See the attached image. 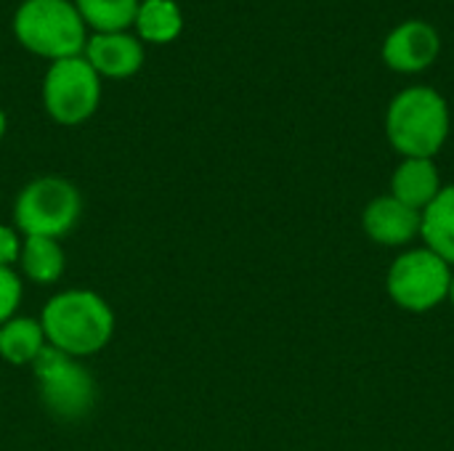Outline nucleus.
Returning <instances> with one entry per match:
<instances>
[{
	"label": "nucleus",
	"instance_id": "nucleus-19",
	"mask_svg": "<svg viewBox=\"0 0 454 451\" xmlns=\"http://www.w3.org/2000/svg\"><path fill=\"white\" fill-rule=\"evenodd\" d=\"M5 128H8V120H5V112L0 109V141H3V136H5Z\"/></svg>",
	"mask_w": 454,
	"mask_h": 451
},
{
	"label": "nucleus",
	"instance_id": "nucleus-2",
	"mask_svg": "<svg viewBox=\"0 0 454 451\" xmlns=\"http://www.w3.org/2000/svg\"><path fill=\"white\" fill-rule=\"evenodd\" d=\"M386 138L399 157H428L444 149L452 114L447 98L431 85H410L399 90L386 109Z\"/></svg>",
	"mask_w": 454,
	"mask_h": 451
},
{
	"label": "nucleus",
	"instance_id": "nucleus-11",
	"mask_svg": "<svg viewBox=\"0 0 454 451\" xmlns=\"http://www.w3.org/2000/svg\"><path fill=\"white\" fill-rule=\"evenodd\" d=\"M442 189H444V183H442V173H439L436 159L402 157V162L391 173V191L388 194L423 215V210L439 197Z\"/></svg>",
	"mask_w": 454,
	"mask_h": 451
},
{
	"label": "nucleus",
	"instance_id": "nucleus-5",
	"mask_svg": "<svg viewBox=\"0 0 454 451\" xmlns=\"http://www.w3.org/2000/svg\"><path fill=\"white\" fill-rule=\"evenodd\" d=\"M454 268L426 245L402 250L386 274L391 303L407 314H428L447 303Z\"/></svg>",
	"mask_w": 454,
	"mask_h": 451
},
{
	"label": "nucleus",
	"instance_id": "nucleus-13",
	"mask_svg": "<svg viewBox=\"0 0 454 451\" xmlns=\"http://www.w3.org/2000/svg\"><path fill=\"white\" fill-rule=\"evenodd\" d=\"M45 346L48 343L40 319L16 314L0 324V359L11 367H32Z\"/></svg>",
	"mask_w": 454,
	"mask_h": 451
},
{
	"label": "nucleus",
	"instance_id": "nucleus-10",
	"mask_svg": "<svg viewBox=\"0 0 454 451\" xmlns=\"http://www.w3.org/2000/svg\"><path fill=\"white\" fill-rule=\"evenodd\" d=\"M85 61L104 80H128L144 66V43L130 32H93L88 35Z\"/></svg>",
	"mask_w": 454,
	"mask_h": 451
},
{
	"label": "nucleus",
	"instance_id": "nucleus-16",
	"mask_svg": "<svg viewBox=\"0 0 454 451\" xmlns=\"http://www.w3.org/2000/svg\"><path fill=\"white\" fill-rule=\"evenodd\" d=\"M85 27L93 32H128L141 0H72Z\"/></svg>",
	"mask_w": 454,
	"mask_h": 451
},
{
	"label": "nucleus",
	"instance_id": "nucleus-1",
	"mask_svg": "<svg viewBox=\"0 0 454 451\" xmlns=\"http://www.w3.org/2000/svg\"><path fill=\"white\" fill-rule=\"evenodd\" d=\"M40 324L51 348L72 359H88L112 343L114 311L98 292L72 287L43 306Z\"/></svg>",
	"mask_w": 454,
	"mask_h": 451
},
{
	"label": "nucleus",
	"instance_id": "nucleus-20",
	"mask_svg": "<svg viewBox=\"0 0 454 451\" xmlns=\"http://www.w3.org/2000/svg\"><path fill=\"white\" fill-rule=\"evenodd\" d=\"M447 303H452V308H454V274H452V284H450V298H447Z\"/></svg>",
	"mask_w": 454,
	"mask_h": 451
},
{
	"label": "nucleus",
	"instance_id": "nucleus-8",
	"mask_svg": "<svg viewBox=\"0 0 454 451\" xmlns=\"http://www.w3.org/2000/svg\"><path fill=\"white\" fill-rule=\"evenodd\" d=\"M442 53V35L426 19H407L396 24L380 48L383 64L399 74H418L436 64Z\"/></svg>",
	"mask_w": 454,
	"mask_h": 451
},
{
	"label": "nucleus",
	"instance_id": "nucleus-3",
	"mask_svg": "<svg viewBox=\"0 0 454 451\" xmlns=\"http://www.w3.org/2000/svg\"><path fill=\"white\" fill-rule=\"evenodd\" d=\"M13 35L29 53L48 61L80 56L88 43V27L72 0H21Z\"/></svg>",
	"mask_w": 454,
	"mask_h": 451
},
{
	"label": "nucleus",
	"instance_id": "nucleus-6",
	"mask_svg": "<svg viewBox=\"0 0 454 451\" xmlns=\"http://www.w3.org/2000/svg\"><path fill=\"white\" fill-rule=\"evenodd\" d=\"M32 372H35L40 401L45 412H51L53 417L64 423H74L93 409L96 380L85 369V364H80V359H72L45 346V351L35 359Z\"/></svg>",
	"mask_w": 454,
	"mask_h": 451
},
{
	"label": "nucleus",
	"instance_id": "nucleus-12",
	"mask_svg": "<svg viewBox=\"0 0 454 451\" xmlns=\"http://www.w3.org/2000/svg\"><path fill=\"white\" fill-rule=\"evenodd\" d=\"M21 276L32 284H56L67 271V253L61 239L51 237H24L19 263Z\"/></svg>",
	"mask_w": 454,
	"mask_h": 451
},
{
	"label": "nucleus",
	"instance_id": "nucleus-17",
	"mask_svg": "<svg viewBox=\"0 0 454 451\" xmlns=\"http://www.w3.org/2000/svg\"><path fill=\"white\" fill-rule=\"evenodd\" d=\"M21 295H24L21 274L16 268H0V324H5L19 314Z\"/></svg>",
	"mask_w": 454,
	"mask_h": 451
},
{
	"label": "nucleus",
	"instance_id": "nucleus-14",
	"mask_svg": "<svg viewBox=\"0 0 454 451\" xmlns=\"http://www.w3.org/2000/svg\"><path fill=\"white\" fill-rule=\"evenodd\" d=\"M420 239L454 268V183H444L439 197L423 210Z\"/></svg>",
	"mask_w": 454,
	"mask_h": 451
},
{
	"label": "nucleus",
	"instance_id": "nucleus-9",
	"mask_svg": "<svg viewBox=\"0 0 454 451\" xmlns=\"http://www.w3.org/2000/svg\"><path fill=\"white\" fill-rule=\"evenodd\" d=\"M420 213L391 194L370 199L362 210V231L380 247H410L420 239Z\"/></svg>",
	"mask_w": 454,
	"mask_h": 451
},
{
	"label": "nucleus",
	"instance_id": "nucleus-4",
	"mask_svg": "<svg viewBox=\"0 0 454 451\" xmlns=\"http://www.w3.org/2000/svg\"><path fill=\"white\" fill-rule=\"evenodd\" d=\"M82 215L80 189L61 175L32 178L13 199V226L21 237H67Z\"/></svg>",
	"mask_w": 454,
	"mask_h": 451
},
{
	"label": "nucleus",
	"instance_id": "nucleus-7",
	"mask_svg": "<svg viewBox=\"0 0 454 451\" xmlns=\"http://www.w3.org/2000/svg\"><path fill=\"white\" fill-rule=\"evenodd\" d=\"M101 104V77L85 56L51 61L43 77V106L59 125H82Z\"/></svg>",
	"mask_w": 454,
	"mask_h": 451
},
{
	"label": "nucleus",
	"instance_id": "nucleus-15",
	"mask_svg": "<svg viewBox=\"0 0 454 451\" xmlns=\"http://www.w3.org/2000/svg\"><path fill=\"white\" fill-rule=\"evenodd\" d=\"M136 37L141 43L165 45L184 29V13L176 0H141L136 11Z\"/></svg>",
	"mask_w": 454,
	"mask_h": 451
},
{
	"label": "nucleus",
	"instance_id": "nucleus-18",
	"mask_svg": "<svg viewBox=\"0 0 454 451\" xmlns=\"http://www.w3.org/2000/svg\"><path fill=\"white\" fill-rule=\"evenodd\" d=\"M21 242H24V237L16 231V226L0 223V268H13L19 263Z\"/></svg>",
	"mask_w": 454,
	"mask_h": 451
}]
</instances>
